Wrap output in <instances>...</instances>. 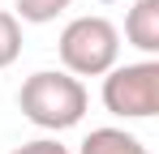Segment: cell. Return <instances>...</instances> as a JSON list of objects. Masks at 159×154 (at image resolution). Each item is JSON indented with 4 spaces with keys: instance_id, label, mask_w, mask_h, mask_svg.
Instances as JSON below:
<instances>
[{
    "instance_id": "1",
    "label": "cell",
    "mask_w": 159,
    "mask_h": 154,
    "mask_svg": "<svg viewBox=\"0 0 159 154\" xmlns=\"http://www.w3.org/2000/svg\"><path fill=\"white\" fill-rule=\"evenodd\" d=\"M17 107L34 128H48V133H65V128L82 124L90 94L82 86V77L65 73V69H39L22 81L17 90Z\"/></svg>"
},
{
    "instance_id": "2",
    "label": "cell",
    "mask_w": 159,
    "mask_h": 154,
    "mask_svg": "<svg viewBox=\"0 0 159 154\" xmlns=\"http://www.w3.org/2000/svg\"><path fill=\"white\" fill-rule=\"evenodd\" d=\"M60 64L65 73L73 77H103L116 60H120V30L99 17V13H86V17H73V22L60 30Z\"/></svg>"
},
{
    "instance_id": "3",
    "label": "cell",
    "mask_w": 159,
    "mask_h": 154,
    "mask_svg": "<svg viewBox=\"0 0 159 154\" xmlns=\"http://www.w3.org/2000/svg\"><path fill=\"white\" fill-rule=\"evenodd\" d=\"M103 107L120 120H151L159 111V60L112 64L103 73Z\"/></svg>"
},
{
    "instance_id": "4",
    "label": "cell",
    "mask_w": 159,
    "mask_h": 154,
    "mask_svg": "<svg viewBox=\"0 0 159 154\" xmlns=\"http://www.w3.org/2000/svg\"><path fill=\"white\" fill-rule=\"evenodd\" d=\"M125 39L142 56H159V0H133L125 13Z\"/></svg>"
},
{
    "instance_id": "5",
    "label": "cell",
    "mask_w": 159,
    "mask_h": 154,
    "mask_svg": "<svg viewBox=\"0 0 159 154\" xmlns=\"http://www.w3.org/2000/svg\"><path fill=\"white\" fill-rule=\"evenodd\" d=\"M78 154H151V150L125 128H90Z\"/></svg>"
},
{
    "instance_id": "6",
    "label": "cell",
    "mask_w": 159,
    "mask_h": 154,
    "mask_svg": "<svg viewBox=\"0 0 159 154\" xmlns=\"http://www.w3.org/2000/svg\"><path fill=\"white\" fill-rule=\"evenodd\" d=\"M69 4H73V0H17V4H13V9H17L13 17H17V22H30V26H43V22H56Z\"/></svg>"
},
{
    "instance_id": "7",
    "label": "cell",
    "mask_w": 159,
    "mask_h": 154,
    "mask_svg": "<svg viewBox=\"0 0 159 154\" xmlns=\"http://www.w3.org/2000/svg\"><path fill=\"white\" fill-rule=\"evenodd\" d=\"M17 56H22V22L9 9H0V69H9Z\"/></svg>"
},
{
    "instance_id": "8",
    "label": "cell",
    "mask_w": 159,
    "mask_h": 154,
    "mask_svg": "<svg viewBox=\"0 0 159 154\" xmlns=\"http://www.w3.org/2000/svg\"><path fill=\"white\" fill-rule=\"evenodd\" d=\"M9 154H69V146H60L52 137H39V141H26V146H17V150H9Z\"/></svg>"
},
{
    "instance_id": "9",
    "label": "cell",
    "mask_w": 159,
    "mask_h": 154,
    "mask_svg": "<svg viewBox=\"0 0 159 154\" xmlns=\"http://www.w3.org/2000/svg\"><path fill=\"white\" fill-rule=\"evenodd\" d=\"M99 4H116V0H99Z\"/></svg>"
}]
</instances>
